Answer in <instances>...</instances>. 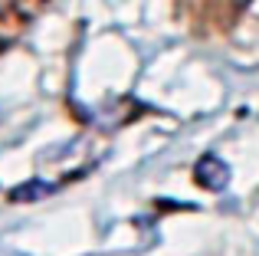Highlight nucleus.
<instances>
[{
    "mask_svg": "<svg viewBox=\"0 0 259 256\" xmlns=\"http://www.w3.org/2000/svg\"><path fill=\"white\" fill-rule=\"evenodd\" d=\"M197 181H200L207 191H223L230 184V167L223 164L217 154H207V158L197 161Z\"/></svg>",
    "mask_w": 259,
    "mask_h": 256,
    "instance_id": "obj_1",
    "label": "nucleus"
},
{
    "mask_svg": "<svg viewBox=\"0 0 259 256\" xmlns=\"http://www.w3.org/2000/svg\"><path fill=\"white\" fill-rule=\"evenodd\" d=\"M7 4H13V0H0V7H7Z\"/></svg>",
    "mask_w": 259,
    "mask_h": 256,
    "instance_id": "obj_2",
    "label": "nucleus"
}]
</instances>
